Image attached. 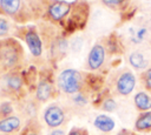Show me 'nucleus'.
<instances>
[{"instance_id":"obj_1","label":"nucleus","mask_w":151,"mask_h":135,"mask_svg":"<svg viewBox=\"0 0 151 135\" xmlns=\"http://www.w3.org/2000/svg\"><path fill=\"white\" fill-rule=\"evenodd\" d=\"M60 88L68 94H73L80 89L81 76L74 69H65L60 73L58 79Z\"/></svg>"},{"instance_id":"obj_2","label":"nucleus","mask_w":151,"mask_h":135,"mask_svg":"<svg viewBox=\"0 0 151 135\" xmlns=\"http://www.w3.org/2000/svg\"><path fill=\"white\" fill-rule=\"evenodd\" d=\"M134 83H136V79H134L133 74L130 73V72H126L123 75H120V77L118 79L117 89H118V92L120 94L127 95V94H130L133 90Z\"/></svg>"},{"instance_id":"obj_3","label":"nucleus","mask_w":151,"mask_h":135,"mask_svg":"<svg viewBox=\"0 0 151 135\" xmlns=\"http://www.w3.org/2000/svg\"><path fill=\"white\" fill-rule=\"evenodd\" d=\"M44 119H45V122L50 127H58L64 121V113L59 107L52 106L45 112Z\"/></svg>"},{"instance_id":"obj_4","label":"nucleus","mask_w":151,"mask_h":135,"mask_svg":"<svg viewBox=\"0 0 151 135\" xmlns=\"http://www.w3.org/2000/svg\"><path fill=\"white\" fill-rule=\"evenodd\" d=\"M104 58H105L104 48L100 45H96L88 54V66H90V68H92V69L99 68L101 66L103 61H104Z\"/></svg>"},{"instance_id":"obj_5","label":"nucleus","mask_w":151,"mask_h":135,"mask_svg":"<svg viewBox=\"0 0 151 135\" xmlns=\"http://www.w3.org/2000/svg\"><path fill=\"white\" fill-rule=\"evenodd\" d=\"M68 11H70V4L64 1H58L50 7V14L55 20H60L63 16H65L68 13Z\"/></svg>"},{"instance_id":"obj_6","label":"nucleus","mask_w":151,"mask_h":135,"mask_svg":"<svg viewBox=\"0 0 151 135\" xmlns=\"http://www.w3.org/2000/svg\"><path fill=\"white\" fill-rule=\"evenodd\" d=\"M26 42L33 55L39 56L41 54V41L34 32H28L26 34Z\"/></svg>"},{"instance_id":"obj_7","label":"nucleus","mask_w":151,"mask_h":135,"mask_svg":"<svg viewBox=\"0 0 151 135\" xmlns=\"http://www.w3.org/2000/svg\"><path fill=\"white\" fill-rule=\"evenodd\" d=\"M94 126L101 131H111L114 128V121L106 115H98L94 120Z\"/></svg>"},{"instance_id":"obj_8","label":"nucleus","mask_w":151,"mask_h":135,"mask_svg":"<svg viewBox=\"0 0 151 135\" xmlns=\"http://www.w3.org/2000/svg\"><path fill=\"white\" fill-rule=\"evenodd\" d=\"M20 126V120L15 116H11L0 121V131L2 133H11L18 129Z\"/></svg>"},{"instance_id":"obj_9","label":"nucleus","mask_w":151,"mask_h":135,"mask_svg":"<svg viewBox=\"0 0 151 135\" xmlns=\"http://www.w3.org/2000/svg\"><path fill=\"white\" fill-rule=\"evenodd\" d=\"M136 106L142 110H147L151 108V97L145 93H138L134 96Z\"/></svg>"},{"instance_id":"obj_10","label":"nucleus","mask_w":151,"mask_h":135,"mask_svg":"<svg viewBox=\"0 0 151 135\" xmlns=\"http://www.w3.org/2000/svg\"><path fill=\"white\" fill-rule=\"evenodd\" d=\"M51 92H52V87L50 85V82L47 81H41L38 86V89H37V97L39 100H47L51 95Z\"/></svg>"},{"instance_id":"obj_11","label":"nucleus","mask_w":151,"mask_h":135,"mask_svg":"<svg viewBox=\"0 0 151 135\" xmlns=\"http://www.w3.org/2000/svg\"><path fill=\"white\" fill-rule=\"evenodd\" d=\"M130 63L136 68H144L147 65V60L145 59L144 54L139 52H133L130 55Z\"/></svg>"},{"instance_id":"obj_12","label":"nucleus","mask_w":151,"mask_h":135,"mask_svg":"<svg viewBox=\"0 0 151 135\" xmlns=\"http://www.w3.org/2000/svg\"><path fill=\"white\" fill-rule=\"evenodd\" d=\"M2 9L8 14H14L20 5V0H0Z\"/></svg>"},{"instance_id":"obj_13","label":"nucleus","mask_w":151,"mask_h":135,"mask_svg":"<svg viewBox=\"0 0 151 135\" xmlns=\"http://www.w3.org/2000/svg\"><path fill=\"white\" fill-rule=\"evenodd\" d=\"M136 128L139 130H145L151 128V112L143 114L136 122Z\"/></svg>"},{"instance_id":"obj_14","label":"nucleus","mask_w":151,"mask_h":135,"mask_svg":"<svg viewBox=\"0 0 151 135\" xmlns=\"http://www.w3.org/2000/svg\"><path fill=\"white\" fill-rule=\"evenodd\" d=\"M7 83L12 89H19L21 87V80L17 75H12L7 79Z\"/></svg>"},{"instance_id":"obj_15","label":"nucleus","mask_w":151,"mask_h":135,"mask_svg":"<svg viewBox=\"0 0 151 135\" xmlns=\"http://www.w3.org/2000/svg\"><path fill=\"white\" fill-rule=\"evenodd\" d=\"M116 107H117V104H116V102L113 100H107L104 103V109L105 110H114Z\"/></svg>"},{"instance_id":"obj_16","label":"nucleus","mask_w":151,"mask_h":135,"mask_svg":"<svg viewBox=\"0 0 151 135\" xmlns=\"http://www.w3.org/2000/svg\"><path fill=\"white\" fill-rule=\"evenodd\" d=\"M8 31V25L5 20L0 19V35H5Z\"/></svg>"},{"instance_id":"obj_17","label":"nucleus","mask_w":151,"mask_h":135,"mask_svg":"<svg viewBox=\"0 0 151 135\" xmlns=\"http://www.w3.org/2000/svg\"><path fill=\"white\" fill-rule=\"evenodd\" d=\"M145 82H146V86L149 88H151V68L145 74Z\"/></svg>"},{"instance_id":"obj_18","label":"nucleus","mask_w":151,"mask_h":135,"mask_svg":"<svg viewBox=\"0 0 151 135\" xmlns=\"http://www.w3.org/2000/svg\"><path fill=\"white\" fill-rule=\"evenodd\" d=\"M104 1V4H106V5H111V6H113V5H118L119 2H120V0H103Z\"/></svg>"},{"instance_id":"obj_19","label":"nucleus","mask_w":151,"mask_h":135,"mask_svg":"<svg viewBox=\"0 0 151 135\" xmlns=\"http://www.w3.org/2000/svg\"><path fill=\"white\" fill-rule=\"evenodd\" d=\"M50 135H65V133H64L63 130H54V131H52Z\"/></svg>"},{"instance_id":"obj_20","label":"nucleus","mask_w":151,"mask_h":135,"mask_svg":"<svg viewBox=\"0 0 151 135\" xmlns=\"http://www.w3.org/2000/svg\"><path fill=\"white\" fill-rule=\"evenodd\" d=\"M70 135H81V133L79 130H73V131L70 133Z\"/></svg>"},{"instance_id":"obj_21","label":"nucleus","mask_w":151,"mask_h":135,"mask_svg":"<svg viewBox=\"0 0 151 135\" xmlns=\"http://www.w3.org/2000/svg\"><path fill=\"white\" fill-rule=\"evenodd\" d=\"M28 135H37L35 133H31V134H28Z\"/></svg>"}]
</instances>
